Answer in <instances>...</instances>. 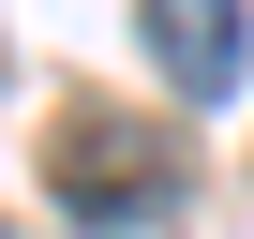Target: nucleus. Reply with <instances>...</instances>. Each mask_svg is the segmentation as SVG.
Masks as SVG:
<instances>
[{"label": "nucleus", "mask_w": 254, "mask_h": 239, "mask_svg": "<svg viewBox=\"0 0 254 239\" xmlns=\"http://www.w3.org/2000/svg\"><path fill=\"white\" fill-rule=\"evenodd\" d=\"M135 30H150V75L209 120L224 90H239V60H254V15L239 0H135Z\"/></svg>", "instance_id": "2"}, {"label": "nucleus", "mask_w": 254, "mask_h": 239, "mask_svg": "<svg viewBox=\"0 0 254 239\" xmlns=\"http://www.w3.org/2000/svg\"><path fill=\"white\" fill-rule=\"evenodd\" d=\"M45 194H60L75 224H150V209L180 194V150L150 135V120H105V105H75L60 135H45Z\"/></svg>", "instance_id": "1"}]
</instances>
